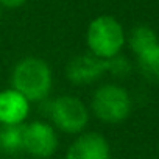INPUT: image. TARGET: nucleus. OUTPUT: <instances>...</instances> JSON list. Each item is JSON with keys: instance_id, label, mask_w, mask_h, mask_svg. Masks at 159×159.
Listing matches in <instances>:
<instances>
[{"instance_id": "f257e3e1", "label": "nucleus", "mask_w": 159, "mask_h": 159, "mask_svg": "<svg viewBox=\"0 0 159 159\" xmlns=\"http://www.w3.org/2000/svg\"><path fill=\"white\" fill-rule=\"evenodd\" d=\"M11 83L13 89L22 94L28 102H42L52 91V69L41 58H24L16 64L13 70Z\"/></svg>"}, {"instance_id": "f03ea898", "label": "nucleus", "mask_w": 159, "mask_h": 159, "mask_svg": "<svg viewBox=\"0 0 159 159\" xmlns=\"http://www.w3.org/2000/svg\"><path fill=\"white\" fill-rule=\"evenodd\" d=\"M86 42L92 55L102 59H109L122 52L126 42V34L116 17L103 14L89 24Z\"/></svg>"}, {"instance_id": "7ed1b4c3", "label": "nucleus", "mask_w": 159, "mask_h": 159, "mask_svg": "<svg viewBox=\"0 0 159 159\" xmlns=\"http://www.w3.org/2000/svg\"><path fill=\"white\" fill-rule=\"evenodd\" d=\"M92 112L103 123L117 125L128 119L133 109L129 92L119 84H102L92 95Z\"/></svg>"}, {"instance_id": "20e7f679", "label": "nucleus", "mask_w": 159, "mask_h": 159, "mask_svg": "<svg viewBox=\"0 0 159 159\" xmlns=\"http://www.w3.org/2000/svg\"><path fill=\"white\" fill-rule=\"evenodd\" d=\"M48 114L53 125L66 134L83 133L89 122V111L86 105L72 95L55 98L48 106Z\"/></svg>"}, {"instance_id": "39448f33", "label": "nucleus", "mask_w": 159, "mask_h": 159, "mask_svg": "<svg viewBox=\"0 0 159 159\" xmlns=\"http://www.w3.org/2000/svg\"><path fill=\"white\" fill-rule=\"evenodd\" d=\"M58 148V134L52 125L45 122H31L24 129V151L44 159L50 157Z\"/></svg>"}, {"instance_id": "423d86ee", "label": "nucleus", "mask_w": 159, "mask_h": 159, "mask_svg": "<svg viewBox=\"0 0 159 159\" xmlns=\"http://www.w3.org/2000/svg\"><path fill=\"white\" fill-rule=\"evenodd\" d=\"M105 73H106V59H102L92 55L91 52L72 58L66 69L69 81L76 86L95 83Z\"/></svg>"}, {"instance_id": "0eeeda50", "label": "nucleus", "mask_w": 159, "mask_h": 159, "mask_svg": "<svg viewBox=\"0 0 159 159\" xmlns=\"http://www.w3.org/2000/svg\"><path fill=\"white\" fill-rule=\"evenodd\" d=\"M66 159H111V147L102 134L83 133L69 147Z\"/></svg>"}, {"instance_id": "6e6552de", "label": "nucleus", "mask_w": 159, "mask_h": 159, "mask_svg": "<svg viewBox=\"0 0 159 159\" xmlns=\"http://www.w3.org/2000/svg\"><path fill=\"white\" fill-rule=\"evenodd\" d=\"M30 114V102L16 89L0 92V125L24 123Z\"/></svg>"}, {"instance_id": "1a4fd4ad", "label": "nucleus", "mask_w": 159, "mask_h": 159, "mask_svg": "<svg viewBox=\"0 0 159 159\" xmlns=\"http://www.w3.org/2000/svg\"><path fill=\"white\" fill-rule=\"evenodd\" d=\"M25 123L0 125V151L5 154H17L24 151Z\"/></svg>"}, {"instance_id": "9d476101", "label": "nucleus", "mask_w": 159, "mask_h": 159, "mask_svg": "<svg viewBox=\"0 0 159 159\" xmlns=\"http://www.w3.org/2000/svg\"><path fill=\"white\" fill-rule=\"evenodd\" d=\"M137 67L148 81L159 84V44L137 55Z\"/></svg>"}, {"instance_id": "9b49d317", "label": "nucleus", "mask_w": 159, "mask_h": 159, "mask_svg": "<svg viewBox=\"0 0 159 159\" xmlns=\"http://www.w3.org/2000/svg\"><path fill=\"white\" fill-rule=\"evenodd\" d=\"M128 44L133 50V53L137 56L139 53L145 52L147 48L159 44V39H157V34L156 31L148 27V25H137L131 30L129 33V38H128Z\"/></svg>"}, {"instance_id": "f8f14e48", "label": "nucleus", "mask_w": 159, "mask_h": 159, "mask_svg": "<svg viewBox=\"0 0 159 159\" xmlns=\"http://www.w3.org/2000/svg\"><path fill=\"white\" fill-rule=\"evenodd\" d=\"M106 72H109L114 76L123 78L126 75H129L131 72V62L126 56H122L120 53L106 59Z\"/></svg>"}, {"instance_id": "ddd939ff", "label": "nucleus", "mask_w": 159, "mask_h": 159, "mask_svg": "<svg viewBox=\"0 0 159 159\" xmlns=\"http://www.w3.org/2000/svg\"><path fill=\"white\" fill-rule=\"evenodd\" d=\"M27 0H0V7L8 8V10H16L20 8L22 5H25Z\"/></svg>"}, {"instance_id": "4468645a", "label": "nucleus", "mask_w": 159, "mask_h": 159, "mask_svg": "<svg viewBox=\"0 0 159 159\" xmlns=\"http://www.w3.org/2000/svg\"><path fill=\"white\" fill-rule=\"evenodd\" d=\"M0 16H2V7H0Z\"/></svg>"}]
</instances>
